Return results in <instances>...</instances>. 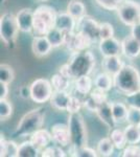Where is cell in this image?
Listing matches in <instances>:
<instances>
[{
	"mask_svg": "<svg viewBox=\"0 0 140 157\" xmlns=\"http://www.w3.org/2000/svg\"><path fill=\"white\" fill-rule=\"evenodd\" d=\"M67 13L78 21L86 16V6L82 0H70L67 6Z\"/></svg>",
	"mask_w": 140,
	"mask_h": 157,
	"instance_id": "23",
	"label": "cell"
},
{
	"mask_svg": "<svg viewBox=\"0 0 140 157\" xmlns=\"http://www.w3.org/2000/svg\"><path fill=\"white\" fill-rule=\"evenodd\" d=\"M9 84L0 82V98H6L9 95Z\"/></svg>",
	"mask_w": 140,
	"mask_h": 157,
	"instance_id": "43",
	"label": "cell"
},
{
	"mask_svg": "<svg viewBox=\"0 0 140 157\" xmlns=\"http://www.w3.org/2000/svg\"><path fill=\"white\" fill-rule=\"evenodd\" d=\"M114 87L123 95L133 94L140 90V72L133 65L124 64L121 70L113 77Z\"/></svg>",
	"mask_w": 140,
	"mask_h": 157,
	"instance_id": "1",
	"label": "cell"
},
{
	"mask_svg": "<svg viewBox=\"0 0 140 157\" xmlns=\"http://www.w3.org/2000/svg\"><path fill=\"white\" fill-rule=\"evenodd\" d=\"M99 26H100V23H98L92 17L86 15L83 18L76 21L75 30L83 33L84 35L90 38L94 43L100 41V39H99Z\"/></svg>",
	"mask_w": 140,
	"mask_h": 157,
	"instance_id": "9",
	"label": "cell"
},
{
	"mask_svg": "<svg viewBox=\"0 0 140 157\" xmlns=\"http://www.w3.org/2000/svg\"><path fill=\"white\" fill-rule=\"evenodd\" d=\"M59 72L61 73V75H63L64 77L68 78L69 80H72L71 78V75H70V70H69V67H68L67 63L64 65H62V66L60 67V69H59Z\"/></svg>",
	"mask_w": 140,
	"mask_h": 157,
	"instance_id": "45",
	"label": "cell"
},
{
	"mask_svg": "<svg viewBox=\"0 0 140 157\" xmlns=\"http://www.w3.org/2000/svg\"><path fill=\"white\" fill-rule=\"evenodd\" d=\"M68 128H69L71 147L82 148L88 144V132L85 121L81 112L71 113L68 116Z\"/></svg>",
	"mask_w": 140,
	"mask_h": 157,
	"instance_id": "5",
	"label": "cell"
},
{
	"mask_svg": "<svg viewBox=\"0 0 140 157\" xmlns=\"http://www.w3.org/2000/svg\"><path fill=\"white\" fill-rule=\"evenodd\" d=\"M94 86L99 90H103L105 92L110 91L114 87V80L111 75L107 72H100L94 78Z\"/></svg>",
	"mask_w": 140,
	"mask_h": 157,
	"instance_id": "21",
	"label": "cell"
},
{
	"mask_svg": "<svg viewBox=\"0 0 140 157\" xmlns=\"http://www.w3.org/2000/svg\"><path fill=\"white\" fill-rule=\"evenodd\" d=\"M73 81H74V89L78 94L86 97L92 91L94 80L90 78V75H84V77L78 78Z\"/></svg>",
	"mask_w": 140,
	"mask_h": 157,
	"instance_id": "20",
	"label": "cell"
},
{
	"mask_svg": "<svg viewBox=\"0 0 140 157\" xmlns=\"http://www.w3.org/2000/svg\"><path fill=\"white\" fill-rule=\"evenodd\" d=\"M129 106L126 102H113L112 103V111H113V116L116 124L123 123L127 121V115H128Z\"/></svg>",
	"mask_w": 140,
	"mask_h": 157,
	"instance_id": "25",
	"label": "cell"
},
{
	"mask_svg": "<svg viewBox=\"0 0 140 157\" xmlns=\"http://www.w3.org/2000/svg\"><path fill=\"white\" fill-rule=\"evenodd\" d=\"M19 94L22 98H30V87L29 86H22L19 89Z\"/></svg>",
	"mask_w": 140,
	"mask_h": 157,
	"instance_id": "44",
	"label": "cell"
},
{
	"mask_svg": "<svg viewBox=\"0 0 140 157\" xmlns=\"http://www.w3.org/2000/svg\"><path fill=\"white\" fill-rule=\"evenodd\" d=\"M120 21L127 26H134L140 22V4L133 0H124L116 10Z\"/></svg>",
	"mask_w": 140,
	"mask_h": 157,
	"instance_id": "7",
	"label": "cell"
},
{
	"mask_svg": "<svg viewBox=\"0 0 140 157\" xmlns=\"http://www.w3.org/2000/svg\"><path fill=\"white\" fill-rule=\"evenodd\" d=\"M50 133L52 136V141H55V145L61 146L63 148L71 146V137L68 125L55 124L50 128Z\"/></svg>",
	"mask_w": 140,
	"mask_h": 157,
	"instance_id": "10",
	"label": "cell"
},
{
	"mask_svg": "<svg viewBox=\"0 0 140 157\" xmlns=\"http://www.w3.org/2000/svg\"><path fill=\"white\" fill-rule=\"evenodd\" d=\"M70 95L71 93L68 92V90H53V93L49 100L50 105L57 110L66 111Z\"/></svg>",
	"mask_w": 140,
	"mask_h": 157,
	"instance_id": "18",
	"label": "cell"
},
{
	"mask_svg": "<svg viewBox=\"0 0 140 157\" xmlns=\"http://www.w3.org/2000/svg\"><path fill=\"white\" fill-rule=\"evenodd\" d=\"M121 52L126 58L135 59L140 55V42L133 35H129L121 41Z\"/></svg>",
	"mask_w": 140,
	"mask_h": 157,
	"instance_id": "13",
	"label": "cell"
},
{
	"mask_svg": "<svg viewBox=\"0 0 140 157\" xmlns=\"http://www.w3.org/2000/svg\"><path fill=\"white\" fill-rule=\"evenodd\" d=\"M110 138L113 141L114 146L118 150H123L127 146H128V141L126 138V134H124V130H121L119 128H114L111 130Z\"/></svg>",
	"mask_w": 140,
	"mask_h": 157,
	"instance_id": "26",
	"label": "cell"
},
{
	"mask_svg": "<svg viewBox=\"0 0 140 157\" xmlns=\"http://www.w3.org/2000/svg\"><path fill=\"white\" fill-rule=\"evenodd\" d=\"M128 124L131 125H140V109L133 107V106H129L128 115H127V121Z\"/></svg>",
	"mask_w": 140,
	"mask_h": 157,
	"instance_id": "36",
	"label": "cell"
},
{
	"mask_svg": "<svg viewBox=\"0 0 140 157\" xmlns=\"http://www.w3.org/2000/svg\"><path fill=\"white\" fill-rule=\"evenodd\" d=\"M96 3L107 11H116L124 0H95Z\"/></svg>",
	"mask_w": 140,
	"mask_h": 157,
	"instance_id": "38",
	"label": "cell"
},
{
	"mask_svg": "<svg viewBox=\"0 0 140 157\" xmlns=\"http://www.w3.org/2000/svg\"><path fill=\"white\" fill-rule=\"evenodd\" d=\"M15 80V71L12 66L9 64L0 65V82L11 84Z\"/></svg>",
	"mask_w": 140,
	"mask_h": 157,
	"instance_id": "32",
	"label": "cell"
},
{
	"mask_svg": "<svg viewBox=\"0 0 140 157\" xmlns=\"http://www.w3.org/2000/svg\"><path fill=\"white\" fill-rule=\"evenodd\" d=\"M4 1H6V0H1V2H2V3H3Z\"/></svg>",
	"mask_w": 140,
	"mask_h": 157,
	"instance_id": "47",
	"label": "cell"
},
{
	"mask_svg": "<svg viewBox=\"0 0 140 157\" xmlns=\"http://www.w3.org/2000/svg\"><path fill=\"white\" fill-rule=\"evenodd\" d=\"M114 37V27L111 23L108 22H104L100 23L99 26V39L100 40H105L109 39V38Z\"/></svg>",
	"mask_w": 140,
	"mask_h": 157,
	"instance_id": "37",
	"label": "cell"
},
{
	"mask_svg": "<svg viewBox=\"0 0 140 157\" xmlns=\"http://www.w3.org/2000/svg\"><path fill=\"white\" fill-rule=\"evenodd\" d=\"M89 94L92 97V98L98 104V105H100V104L105 103L106 101H108L107 92H105V91H103V90H99L97 88H95L94 90H92Z\"/></svg>",
	"mask_w": 140,
	"mask_h": 157,
	"instance_id": "41",
	"label": "cell"
},
{
	"mask_svg": "<svg viewBox=\"0 0 140 157\" xmlns=\"http://www.w3.org/2000/svg\"><path fill=\"white\" fill-rule=\"evenodd\" d=\"M131 35H133V36L140 42V22L135 24L134 26H132Z\"/></svg>",
	"mask_w": 140,
	"mask_h": 157,
	"instance_id": "46",
	"label": "cell"
},
{
	"mask_svg": "<svg viewBox=\"0 0 140 157\" xmlns=\"http://www.w3.org/2000/svg\"><path fill=\"white\" fill-rule=\"evenodd\" d=\"M55 10L49 6H40L34 11V36H46L52 27L55 26L57 18Z\"/></svg>",
	"mask_w": 140,
	"mask_h": 157,
	"instance_id": "4",
	"label": "cell"
},
{
	"mask_svg": "<svg viewBox=\"0 0 140 157\" xmlns=\"http://www.w3.org/2000/svg\"><path fill=\"white\" fill-rule=\"evenodd\" d=\"M101 66L104 71L114 77L124 66V63L121 60L120 56H111V57H104Z\"/></svg>",
	"mask_w": 140,
	"mask_h": 157,
	"instance_id": "16",
	"label": "cell"
},
{
	"mask_svg": "<svg viewBox=\"0 0 140 157\" xmlns=\"http://www.w3.org/2000/svg\"><path fill=\"white\" fill-rule=\"evenodd\" d=\"M114 149L116 148L110 137L101 138L97 143V147H96V151H97L98 155L103 157L111 156L114 152Z\"/></svg>",
	"mask_w": 140,
	"mask_h": 157,
	"instance_id": "28",
	"label": "cell"
},
{
	"mask_svg": "<svg viewBox=\"0 0 140 157\" xmlns=\"http://www.w3.org/2000/svg\"><path fill=\"white\" fill-rule=\"evenodd\" d=\"M53 48L46 36H35L32 42V52L36 57L43 58L50 54Z\"/></svg>",
	"mask_w": 140,
	"mask_h": 157,
	"instance_id": "14",
	"label": "cell"
},
{
	"mask_svg": "<svg viewBox=\"0 0 140 157\" xmlns=\"http://www.w3.org/2000/svg\"><path fill=\"white\" fill-rule=\"evenodd\" d=\"M19 145L14 140H6L3 134H1L0 141V156L1 157H17Z\"/></svg>",
	"mask_w": 140,
	"mask_h": 157,
	"instance_id": "22",
	"label": "cell"
},
{
	"mask_svg": "<svg viewBox=\"0 0 140 157\" xmlns=\"http://www.w3.org/2000/svg\"><path fill=\"white\" fill-rule=\"evenodd\" d=\"M40 1H47V0H40Z\"/></svg>",
	"mask_w": 140,
	"mask_h": 157,
	"instance_id": "48",
	"label": "cell"
},
{
	"mask_svg": "<svg viewBox=\"0 0 140 157\" xmlns=\"http://www.w3.org/2000/svg\"><path fill=\"white\" fill-rule=\"evenodd\" d=\"M13 114V106L6 98H0V118L1 121H6Z\"/></svg>",
	"mask_w": 140,
	"mask_h": 157,
	"instance_id": "34",
	"label": "cell"
},
{
	"mask_svg": "<svg viewBox=\"0 0 140 157\" xmlns=\"http://www.w3.org/2000/svg\"><path fill=\"white\" fill-rule=\"evenodd\" d=\"M17 23L20 32L32 33L34 29V11L32 9H22L16 14Z\"/></svg>",
	"mask_w": 140,
	"mask_h": 157,
	"instance_id": "12",
	"label": "cell"
},
{
	"mask_svg": "<svg viewBox=\"0 0 140 157\" xmlns=\"http://www.w3.org/2000/svg\"><path fill=\"white\" fill-rule=\"evenodd\" d=\"M55 27L64 33L75 32L76 20L73 18L69 13H58L55 18Z\"/></svg>",
	"mask_w": 140,
	"mask_h": 157,
	"instance_id": "17",
	"label": "cell"
},
{
	"mask_svg": "<svg viewBox=\"0 0 140 157\" xmlns=\"http://www.w3.org/2000/svg\"><path fill=\"white\" fill-rule=\"evenodd\" d=\"M82 107H84L83 105V101L81 100L80 98H78L76 95L71 94L69 102H68V106H67V112L71 114V113H78L81 111Z\"/></svg>",
	"mask_w": 140,
	"mask_h": 157,
	"instance_id": "35",
	"label": "cell"
},
{
	"mask_svg": "<svg viewBox=\"0 0 140 157\" xmlns=\"http://www.w3.org/2000/svg\"><path fill=\"white\" fill-rule=\"evenodd\" d=\"M29 87L30 98L38 104H44L48 102L53 93L51 82L47 78H37L29 85Z\"/></svg>",
	"mask_w": 140,
	"mask_h": 157,
	"instance_id": "8",
	"label": "cell"
},
{
	"mask_svg": "<svg viewBox=\"0 0 140 157\" xmlns=\"http://www.w3.org/2000/svg\"><path fill=\"white\" fill-rule=\"evenodd\" d=\"M69 156L73 157H96L99 156L97 151L92 148H89L88 146L82 147V148H74L71 147L69 150Z\"/></svg>",
	"mask_w": 140,
	"mask_h": 157,
	"instance_id": "31",
	"label": "cell"
},
{
	"mask_svg": "<svg viewBox=\"0 0 140 157\" xmlns=\"http://www.w3.org/2000/svg\"><path fill=\"white\" fill-rule=\"evenodd\" d=\"M48 41L50 42V44L52 45L53 48H58V47L64 45V40H65V33L62 32L61 29H59L58 27H52L46 35Z\"/></svg>",
	"mask_w": 140,
	"mask_h": 157,
	"instance_id": "27",
	"label": "cell"
},
{
	"mask_svg": "<svg viewBox=\"0 0 140 157\" xmlns=\"http://www.w3.org/2000/svg\"><path fill=\"white\" fill-rule=\"evenodd\" d=\"M139 128H140V125H139Z\"/></svg>",
	"mask_w": 140,
	"mask_h": 157,
	"instance_id": "49",
	"label": "cell"
},
{
	"mask_svg": "<svg viewBox=\"0 0 140 157\" xmlns=\"http://www.w3.org/2000/svg\"><path fill=\"white\" fill-rule=\"evenodd\" d=\"M124 102L128 106H133V107L140 109V90L136 91L133 94L126 95Z\"/></svg>",
	"mask_w": 140,
	"mask_h": 157,
	"instance_id": "40",
	"label": "cell"
},
{
	"mask_svg": "<svg viewBox=\"0 0 140 157\" xmlns=\"http://www.w3.org/2000/svg\"><path fill=\"white\" fill-rule=\"evenodd\" d=\"M124 134L128 145H138L140 143V128L139 126L128 124L124 128Z\"/></svg>",
	"mask_w": 140,
	"mask_h": 157,
	"instance_id": "29",
	"label": "cell"
},
{
	"mask_svg": "<svg viewBox=\"0 0 140 157\" xmlns=\"http://www.w3.org/2000/svg\"><path fill=\"white\" fill-rule=\"evenodd\" d=\"M95 114L97 115V117L100 120L101 123L105 124L110 130L115 128L116 121L114 120L113 111H112V103L106 101L105 103L100 104Z\"/></svg>",
	"mask_w": 140,
	"mask_h": 157,
	"instance_id": "15",
	"label": "cell"
},
{
	"mask_svg": "<svg viewBox=\"0 0 140 157\" xmlns=\"http://www.w3.org/2000/svg\"><path fill=\"white\" fill-rule=\"evenodd\" d=\"M19 30L16 15L9 12L2 14L0 18V39L6 46L15 44Z\"/></svg>",
	"mask_w": 140,
	"mask_h": 157,
	"instance_id": "6",
	"label": "cell"
},
{
	"mask_svg": "<svg viewBox=\"0 0 140 157\" xmlns=\"http://www.w3.org/2000/svg\"><path fill=\"white\" fill-rule=\"evenodd\" d=\"M98 49L103 57L120 56V54H123V52H121V41L117 40L115 37L100 40L98 44Z\"/></svg>",
	"mask_w": 140,
	"mask_h": 157,
	"instance_id": "11",
	"label": "cell"
},
{
	"mask_svg": "<svg viewBox=\"0 0 140 157\" xmlns=\"http://www.w3.org/2000/svg\"><path fill=\"white\" fill-rule=\"evenodd\" d=\"M41 156V151L29 140L23 141L19 145L17 157H38Z\"/></svg>",
	"mask_w": 140,
	"mask_h": 157,
	"instance_id": "24",
	"label": "cell"
},
{
	"mask_svg": "<svg viewBox=\"0 0 140 157\" xmlns=\"http://www.w3.org/2000/svg\"><path fill=\"white\" fill-rule=\"evenodd\" d=\"M67 65L72 80L84 75H90L95 67V56L89 49L72 52Z\"/></svg>",
	"mask_w": 140,
	"mask_h": 157,
	"instance_id": "2",
	"label": "cell"
},
{
	"mask_svg": "<svg viewBox=\"0 0 140 157\" xmlns=\"http://www.w3.org/2000/svg\"><path fill=\"white\" fill-rule=\"evenodd\" d=\"M70 81L71 80L61 75L60 72L53 75L50 78L53 90H68V88L70 87Z\"/></svg>",
	"mask_w": 140,
	"mask_h": 157,
	"instance_id": "30",
	"label": "cell"
},
{
	"mask_svg": "<svg viewBox=\"0 0 140 157\" xmlns=\"http://www.w3.org/2000/svg\"><path fill=\"white\" fill-rule=\"evenodd\" d=\"M123 157H140V146L129 145L123 151Z\"/></svg>",
	"mask_w": 140,
	"mask_h": 157,
	"instance_id": "39",
	"label": "cell"
},
{
	"mask_svg": "<svg viewBox=\"0 0 140 157\" xmlns=\"http://www.w3.org/2000/svg\"><path fill=\"white\" fill-rule=\"evenodd\" d=\"M83 105H84V108H86L88 111H91V112H94V113L97 111V109L99 107V105L93 100L90 94L86 95L85 100L83 101Z\"/></svg>",
	"mask_w": 140,
	"mask_h": 157,
	"instance_id": "42",
	"label": "cell"
},
{
	"mask_svg": "<svg viewBox=\"0 0 140 157\" xmlns=\"http://www.w3.org/2000/svg\"><path fill=\"white\" fill-rule=\"evenodd\" d=\"M63 147L61 146H52V147H46L45 149H43L41 151V156L42 157H65L67 156L65 153V151L63 150Z\"/></svg>",
	"mask_w": 140,
	"mask_h": 157,
	"instance_id": "33",
	"label": "cell"
},
{
	"mask_svg": "<svg viewBox=\"0 0 140 157\" xmlns=\"http://www.w3.org/2000/svg\"><path fill=\"white\" fill-rule=\"evenodd\" d=\"M29 139L40 151H42L43 149H45L46 147L49 146V144L52 141V136L50 131L41 128L32 133L30 135Z\"/></svg>",
	"mask_w": 140,
	"mask_h": 157,
	"instance_id": "19",
	"label": "cell"
},
{
	"mask_svg": "<svg viewBox=\"0 0 140 157\" xmlns=\"http://www.w3.org/2000/svg\"><path fill=\"white\" fill-rule=\"evenodd\" d=\"M45 120V111L43 108H37L28 111L22 116L17 128L13 132L15 137L30 136L37 130L42 128Z\"/></svg>",
	"mask_w": 140,
	"mask_h": 157,
	"instance_id": "3",
	"label": "cell"
}]
</instances>
